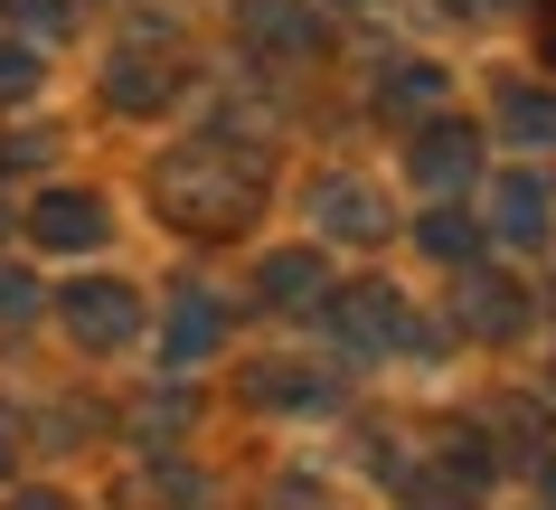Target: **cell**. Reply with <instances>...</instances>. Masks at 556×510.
<instances>
[{"label":"cell","mask_w":556,"mask_h":510,"mask_svg":"<svg viewBox=\"0 0 556 510\" xmlns=\"http://www.w3.org/2000/svg\"><path fill=\"white\" fill-rule=\"evenodd\" d=\"M151 209L170 217L179 237H236V227H255L264 181H255V161L227 142H179L151 171Z\"/></svg>","instance_id":"6da1fadb"},{"label":"cell","mask_w":556,"mask_h":510,"mask_svg":"<svg viewBox=\"0 0 556 510\" xmlns=\"http://www.w3.org/2000/svg\"><path fill=\"white\" fill-rule=\"evenodd\" d=\"M340 340H350L358 360H387V350H434V331L415 322V302L396 294V284H358V294H340Z\"/></svg>","instance_id":"7a4b0ae2"},{"label":"cell","mask_w":556,"mask_h":510,"mask_svg":"<svg viewBox=\"0 0 556 510\" xmlns=\"http://www.w3.org/2000/svg\"><path fill=\"white\" fill-rule=\"evenodd\" d=\"M58 312H66V331H76V350H123L132 331H142V294L132 284H66L58 294Z\"/></svg>","instance_id":"3957f363"},{"label":"cell","mask_w":556,"mask_h":510,"mask_svg":"<svg viewBox=\"0 0 556 510\" xmlns=\"http://www.w3.org/2000/svg\"><path fill=\"white\" fill-rule=\"evenodd\" d=\"M29 237L48 256H94V246L114 237V209L94 199V189H38L29 199Z\"/></svg>","instance_id":"277c9868"},{"label":"cell","mask_w":556,"mask_h":510,"mask_svg":"<svg viewBox=\"0 0 556 510\" xmlns=\"http://www.w3.org/2000/svg\"><path fill=\"white\" fill-rule=\"evenodd\" d=\"M406 171L425 189H471L481 181V133H471L463 114H434V123H415V142H406Z\"/></svg>","instance_id":"5b68a950"},{"label":"cell","mask_w":556,"mask_h":510,"mask_svg":"<svg viewBox=\"0 0 556 510\" xmlns=\"http://www.w3.org/2000/svg\"><path fill=\"white\" fill-rule=\"evenodd\" d=\"M312 237L378 246V237H387V199H378L368 181H350V171H330V181H312Z\"/></svg>","instance_id":"8992f818"},{"label":"cell","mask_w":556,"mask_h":510,"mask_svg":"<svg viewBox=\"0 0 556 510\" xmlns=\"http://www.w3.org/2000/svg\"><path fill=\"white\" fill-rule=\"evenodd\" d=\"M255 302L264 312H312V302H330V265L312 246H283V256L255 265Z\"/></svg>","instance_id":"52a82bcc"},{"label":"cell","mask_w":556,"mask_h":510,"mask_svg":"<svg viewBox=\"0 0 556 510\" xmlns=\"http://www.w3.org/2000/svg\"><path fill=\"white\" fill-rule=\"evenodd\" d=\"M217 340H227V302H217V294H179L170 322H161V360H170V369H199Z\"/></svg>","instance_id":"ba28073f"},{"label":"cell","mask_w":556,"mask_h":510,"mask_svg":"<svg viewBox=\"0 0 556 510\" xmlns=\"http://www.w3.org/2000/svg\"><path fill=\"white\" fill-rule=\"evenodd\" d=\"M245 38L264 58H312L321 48V10L312 0H245Z\"/></svg>","instance_id":"9c48e42d"},{"label":"cell","mask_w":556,"mask_h":510,"mask_svg":"<svg viewBox=\"0 0 556 510\" xmlns=\"http://www.w3.org/2000/svg\"><path fill=\"white\" fill-rule=\"evenodd\" d=\"M170 95H179V66H161L151 48H123V58L104 66V104H114V114H161Z\"/></svg>","instance_id":"30bf717a"},{"label":"cell","mask_w":556,"mask_h":510,"mask_svg":"<svg viewBox=\"0 0 556 510\" xmlns=\"http://www.w3.org/2000/svg\"><path fill=\"white\" fill-rule=\"evenodd\" d=\"M547 181H538V171H509V181L491 189V227H481V237H509V246H538L547 237Z\"/></svg>","instance_id":"8fae6325"},{"label":"cell","mask_w":556,"mask_h":510,"mask_svg":"<svg viewBox=\"0 0 556 510\" xmlns=\"http://www.w3.org/2000/svg\"><path fill=\"white\" fill-rule=\"evenodd\" d=\"M453 312H463V331H471V340H509L528 302H519V284H500V274L463 265V294H453Z\"/></svg>","instance_id":"7c38bea8"},{"label":"cell","mask_w":556,"mask_h":510,"mask_svg":"<svg viewBox=\"0 0 556 510\" xmlns=\"http://www.w3.org/2000/svg\"><path fill=\"white\" fill-rule=\"evenodd\" d=\"M443 86H453V76H443L434 58H396V66L378 76V114H434Z\"/></svg>","instance_id":"4fadbf2b"},{"label":"cell","mask_w":556,"mask_h":510,"mask_svg":"<svg viewBox=\"0 0 556 510\" xmlns=\"http://www.w3.org/2000/svg\"><path fill=\"white\" fill-rule=\"evenodd\" d=\"M500 133L528 151H556V86H500Z\"/></svg>","instance_id":"5bb4252c"},{"label":"cell","mask_w":556,"mask_h":510,"mask_svg":"<svg viewBox=\"0 0 556 510\" xmlns=\"http://www.w3.org/2000/svg\"><path fill=\"white\" fill-rule=\"evenodd\" d=\"M255 397L283 407V416H330L340 407V388H330L321 369H255Z\"/></svg>","instance_id":"9a60e30c"},{"label":"cell","mask_w":556,"mask_h":510,"mask_svg":"<svg viewBox=\"0 0 556 510\" xmlns=\"http://www.w3.org/2000/svg\"><path fill=\"white\" fill-rule=\"evenodd\" d=\"M415 246H425V256H434V265H481V217L471 209H425V227H415Z\"/></svg>","instance_id":"2e32d148"},{"label":"cell","mask_w":556,"mask_h":510,"mask_svg":"<svg viewBox=\"0 0 556 510\" xmlns=\"http://www.w3.org/2000/svg\"><path fill=\"white\" fill-rule=\"evenodd\" d=\"M0 10H10L20 48H48V38H66V0H0Z\"/></svg>","instance_id":"e0dca14e"},{"label":"cell","mask_w":556,"mask_h":510,"mask_svg":"<svg viewBox=\"0 0 556 510\" xmlns=\"http://www.w3.org/2000/svg\"><path fill=\"white\" fill-rule=\"evenodd\" d=\"M500 473V453H491V435H463V445L443 453V482H463V492H481V482Z\"/></svg>","instance_id":"ac0fdd59"},{"label":"cell","mask_w":556,"mask_h":510,"mask_svg":"<svg viewBox=\"0 0 556 510\" xmlns=\"http://www.w3.org/2000/svg\"><path fill=\"white\" fill-rule=\"evenodd\" d=\"M406 510H481V492H463L443 473H406Z\"/></svg>","instance_id":"d6986e66"},{"label":"cell","mask_w":556,"mask_h":510,"mask_svg":"<svg viewBox=\"0 0 556 510\" xmlns=\"http://www.w3.org/2000/svg\"><path fill=\"white\" fill-rule=\"evenodd\" d=\"M29 95H38V48L0 38V104H29Z\"/></svg>","instance_id":"ffe728a7"},{"label":"cell","mask_w":556,"mask_h":510,"mask_svg":"<svg viewBox=\"0 0 556 510\" xmlns=\"http://www.w3.org/2000/svg\"><path fill=\"white\" fill-rule=\"evenodd\" d=\"M38 312V284L29 274H0V322H29Z\"/></svg>","instance_id":"44dd1931"},{"label":"cell","mask_w":556,"mask_h":510,"mask_svg":"<svg viewBox=\"0 0 556 510\" xmlns=\"http://www.w3.org/2000/svg\"><path fill=\"white\" fill-rule=\"evenodd\" d=\"M528 20H538V58L556 66V0H538V10H528Z\"/></svg>","instance_id":"7402d4cb"},{"label":"cell","mask_w":556,"mask_h":510,"mask_svg":"<svg viewBox=\"0 0 556 510\" xmlns=\"http://www.w3.org/2000/svg\"><path fill=\"white\" fill-rule=\"evenodd\" d=\"M10 510H76V501H66V492H20Z\"/></svg>","instance_id":"603a6c76"},{"label":"cell","mask_w":556,"mask_h":510,"mask_svg":"<svg viewBox=\"0 0 556 510\" xmlns=\"http://www.w3.org/2000/svg\"><path fill=\"white\" fill-rule=\"evenodd\" d=\"M453 20H491V10H509V0H443Z\"/></svg>","instance_id":"cb8c5ba5"},{"label":"cell","mask_w":556,"mask_h":510,"mask_svg":"<svg viewBox=\"0 0 556 510\" xmlns=\"http://www.w3.org/2000/svg\"><path fill=\"white\" fill-rule=\"evenodd\" d=\"M547 492H556V453H547Z\"/></svg>","instance_id":"d4e9b609"},{"label":"cell","mask_w":556,"mask_h":510,"mask_svg":"<svg viewBox=\"0 0 556 510\" xmlns=\"http://www.w3.org/2000/svg\"><path fill=\"white\" fill-rule=\"evenodd\" d=\"M0 463H10V445H0Z\"/></svg>","instance_id":"484cf974"}]
</instances>
